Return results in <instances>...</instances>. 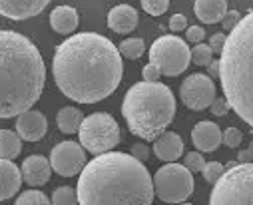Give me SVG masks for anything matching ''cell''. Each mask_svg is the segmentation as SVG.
<instances>
[{"mask_svg": "<svg viewBox=\"0 0 253 205\" xmlns=\"http://www.w3.org/2000/svg\"><path fill=\"white\" fill-rule=\"evenodd\" d=\"M52 74L60 92L76 104H98L122 82L124 62L110 38L80 32L56 46Z\"/></svg>", "mask_w": 253, "mask_h": 205, "instance_id": "1", "label": "cell"}, {"mask_svg": "<svg viewBox=\"0 0 253 205\" xmlns=\"http://www.w3.org/2000/svg\"><path fill=\"white\" fill-rule=\"evenodd\" d=\"M78 205H152L154 179L130 154L106 152L80 171Z\"/></svg>", "mask_w": 253, "mask_h": 205, "instance_id": "2", "label": "cell"}, {"mask_svg": "<svg viewBox=\"0 0 253 205\" xmlns=\"http://www.w3.org/2000/svg\"><path fill=\"white\" fill-rule=\"evenodd\" d=\"M46 66L30 38L0 30V120L18 118L42 96Z\"/></svg>", "mask_w": 253, "mask_h": 205, "instance_id": "3", "label": "cell"}, {"mask_svg": "<svg viewBox=\"0 0 253 205\" xmlns=\"http://www.w3.org/2000/svg\"><path fill=\"white\" fill-rule=\"evenodd\" d=\"M219 80L229 108L253 127V10L241 16L225 38Z\"/></svg>", "mask_w": 253, "mask_h": 205, "instance_id": "4", "label": "cell"}, {"mask_svg": "<svg viewBox=\"0 0 253 205\" xmlns=\"http://www.w3.org/2000/svg\"><path fill=\"white\" fill-rule=\"evenodd\" d=\"M122 116L134 135L154 142L173 122L175 96L162 82H138L124 96Z\"/></svg>", "mask_w": 253, "mask_h": 205, "instance_id": "5", "label": "cell"}, {"mask_svg": "<svg viewBox=\"0 0 253 205\" xmlns=\"http://www.w3.org/2000/svg\"><path fill=\"white\" fill-rule=\"evenodd\" d=\"M210 205H253V164L229 162L211 187Z\"/></svg>", "mask_w": 253, "mask_h": 205, "instance_id": "6", "label": "cell"}, {"mask_svg": "<svg viewBox=\"0 0 253 205\" xmlns=\"http://www.w3.org/2000/svg\"><path fill=\"white\" fill-rule=\"evenodd\" d=\"M78 135H80V146L86 152L100 156L112 152L120 144V125L110 114L96 112L82 120Z\"/></svg>", "mask_w": 253, "mask_h": 205, "instance_id": "7", "label": "cell"}, {"mask_svg": "<svg viewBox=\"0 0 253 205\" xmlns=\"http://www.w3.org/2000/svg\"><path fill=\"white\" fill-rule=\"evenodd\" d=\"M189 62H192V50L187 42L179 36L166 34L154 40L150 48V64H154L160 74L164 76H179L187 70Z\"/></svg>", "mask_w": 253, "mask_h": 205, "instance_id": "8", "label": "cell"}, {"mask_svg": "<svg viewBox=\"0 0 253 205\" xmlns=\"http://www.w3.org/2000/svg\"><path fill=\"white\" fill-rule=\"evenodd\" d=\"M154 193L166 203H183L194 193V175L181 164H164L154 175Z\"/></svg>", "mask_w": 253, "mask_h": 205, "instance_id": "9", "label": "cell"}, {"mask_svg": "<svg viewBox=\"0 0 253 205\" xmlns=\"http://www.w3.org/2000/svg\"><path fill=\"white\" fill-rule=\"evenodd\" d=\"M179 98L185 104V108L202 112L211 106L215 100V84L206 74H192L187 76L179 86Z\"/></svg>", "mask_w": 253, "mask_h": 205, "instance_id": "10", "label": "cell"}, {"mask_svg": "<svg viewBox=\"0 0 253 205\" xmlns=\"http://www.w3.org/2000/svg\"><path fill=\"white\" fill-rule=\"evenodd\" d=\"M50 167L62 177H74L78 175L86 162V150L76 142H60L50 152Z\"/></svg>", "mask_w": 253, "mask_h": 205, "instance_id": "11", "label": "cell"}, {"mask_svg": "<svg viewBox=\"0 0 253 205\" xmlns=\"http://www.w3.org/2000/svg\"><path fill=\"white\" fill-rule=\"evenodd\" d=\"M48 131V120L38 110H26L16 120V133L24 142H40Z\"/></svg>", "mask_w": 253, "mask_h": 205, "instance_id": "12", "label": "cell"}, {"mask_svg": "<svg viewBox=\"0 0 253 205\" xmlns=\"http://www.w3.org/2000/svg\"><path fill=\"white\" fill-rule=\"evenodd\" d=\"M50 0H0V16L10 20H28L38 16Z\"/></svg>", "mask_w": 253, "mask_h": 205, "instance_id": "13", "label": "cell"}, {"mask_svg": "<svg viewBox=\"0 0 253 205\" xmlns=\"http://www.w3.org/2000/svg\"><path fill=\"white\" fill-rule=\"evenodd\" d=\"M192 142L198 152L211 154L221 144V129L215 122H198L192 129Z\"/></svg>", "mask_w": 253, "mask_h": 205, "instance_id": "14", "label": "cell"}, {"mask_svg": "<svg viewBox=\"0 0 253 205\" xmlns=\"http://www.w3.org/2000/svg\"><path fill=\"white\" fill-rule=\"evenodd\" d=\"M20 173L30 187H42L50 181L52 167L44 156H28L20 165Z\"/></svg>", "mask_w": 253, "mask_h": 205, "instance_id": "15", "label": "cell"}, {"mask_svg": "<svg viewBox=\"0 0 253 205\" xmlns=\"http://www.w3.org/2000/svg\"><path fill=\"white\" fill-rule=\"evenodd\" d=\"M183 154V140L175 131H164L158 140H154V156L166 164L179 160Z\"/></svg>", "mask_w": 253, "mask_h": 205, "instance_id": "16", "label": "cell"}, {"mask_svg": "<svg viewBox=\"0 0 253 205\" xmlns=\"http://www.w3.org/2000/svg\"><path fill=\"white\" fill-rule=\"evenodd\" d=\"M138 10L130 4H118L108 14V26L116 34H130L138 26Z\"/></svg>", "mask_w": 253, "mask_h": 205, "instance_id": "17", "label": "cell"}, {"mask_svg": "<svg viewBox=\"0 0 253 205\" xmlns=\"http://www.w3.org/2000/svg\"><path fill=\"white\" fill-rule=\"evenodd\" d=\"M22 185V173L10 160H0V201H6L18 193Z\"/></svg>", "mask_w": 253, "mask_h": 205, "instance_id": "18", "label": "cell"}, {"mask_svg": "<svg viewBox=\"0 0 253 205\" xmlns=\"http://www.w3.org/2000/svg\"><path fill=\"white\" fill-rule=\"evenodd\" d=\"M50 26L58 34H72L78 28V12L68 4L56 6L50 12Z\"/></svg>", "mask_w": 253, "mask_h": 205, "instance_id": "19", "label": "cell"}, {"mask_svg": "<svg viewBox=\"0 0 253 205\" xmlns=\"http://www.w3.org/2000/svg\"><path fill=\"white\" fill-rule=\"evenodd\" d=\"M194 12L204 24H217L227 12V2L225 0H196Z\"/></svg>", "mask_w": 253, "mask_h": 205, "instance_id": "20", "label": "cell"}, {"mask_svg": "<svg viewBox=\"0 0 253 205\" xmlns=\"http://www.w3.org/2000/svg\"><path fill=\"white\" fill-rule=\"evenodd\" d=\"M82 120H84L82 110L74 106H66L56 114V125L62 133H76L80 129Z\"/></svg>", "mask_w": 253, "mask_h": 205, "instance_id": "21", "label": "cell"}, {"mask_svg": "<svg viewBox=\"0 0 253 205\" xmlns=\"http://www.w3.org/2000/svg\"><path fill=\"white\" fill-rule=\"evenodd\" d=\"M22 152L20 135L12 129H0V160H14Z\"/></svg>", "mask_w": 253, "mask_h": 205, "instance_id": "22", "label": "cell"}, {"mask_svg": "<svg viewBox=\"0 0 253 205\" xmlns=\"http://www.w3.org/2000/svg\"><path fill=\"white\" fill-rule=\"evenodd\" d=\"M120 54L126 56V58H130V60H140L146 52V44L142 38H128V40H124L120 44Z\"/></svg>", "mask_w": 253, "mask_h": 205, "instance_id": "23", "label": "cell"}, {"mask_svg": "<svg viewBox=\"0 0 253 205\" xmlns=\"http://www.w3.org/2000/svg\"><path fill=\"white\" fill-rule=\"evenodd\" d=\"M14 205H52L50 203V197L44 193V191H38V189H28V191H22L18 195V199L14 201Z\"/></svg>", "mask_w": 253, "mask_h": 205, "instance_id": "24", "label": "cell"}, {"mask_svg": "<svg viewBox=\"0 0 253 205\" xmlns=\"http://www.w3.org/2000/svg\"><path fill=\"white\" fill-rule=\"evenodd\" d=\"M50 203L52 205H78V195L72 187L62 185V187L54 189V193L50 197Z\"/></svg>", "mask_w": 253, "mask_h": 205, "instance_id": "25", "label": "cell"}, {"mask_svg": "<svg viewBox=\"0 0 253 205\" xmlns=\"http://www.w3.org/2000/svg\"><path fill=\"white\" fill-rule=\"evenodd\" d=\"M211 60H213V52H211V48L208 44L202 42V44H196L192 48V62L196 66H210Z\"/></svg>", "mask_w": 253, "mask_h": 205, "instance_id": "26", "label": "cell"}, {"mask_svg": "<svg viewBox=\"0 0 253 205\" xmlns=\"http://www.w3.org/2000/svg\"><path fill=\"white\" fill-rule=\"evenodd\" d=\"M223 171H225V167H223L219 162H206V165H204V169H202L204 179H206L208 183H211V185L221 177Z\"/></svg>", "mask_w": 253, "mask_h": 205, "instance_id": "27", "label": "cell"}, {"mask_svg": "<svg viewBox=\"0 0 253 205\" xmlns=\"http://www.w3.org/2000/svg\"><path fill=\"white\" fill-rule=\"evenodd\" d=\"M142 8L152 16H162L169 8V0H142Z\"/></svg>", "mask_w": 253, "mask_h": 205, "instance_id": "28", "label": "cell"}, {"mask_svg": "<svg viewBox=\"0 0 253 205\" xmlns=\"http://www.w3.org/2000/svg\"><path fill=\"white\" fill-rule=\"evenodd\" d=\"M183 165H185L189 171H192V173L202 171L204 165H206V158H204L202 152H189V154H185V164H183Z\"/></svg>", "mask_w": 253, "mask_h": 205, "instance_id": "29", "label": "cell"}, {"mask_svg": "<svg viewBox=\"0 0 253 205\" xmlns=\"http://www.w3.org/2000/svg\"><path fill=\"white\" fill-rule=\"evenodd\" d=\"M241 140H243V133L237 127H227L225 131H221V144H225L231 150L233 148H239Z\"/></svg>", "mask_w": 253, "mask_h": 205, "instance_id": "30", "label": "cell"}, {"mask_svg": "<svg viewBox=\"0 0 253 205\" xmlns=\"http://www.w3.org/2000/svg\"><path fill=\"white\" fill-rule=\"evenodd\" d=\"M185 38L192 44H202V40H206V30L202 26H189L185 32Z\"/></svg>", "mask_w": 253, "mask_h": 205, "instance_id": "31", "label": "cell"}, {"mask_svg": "<svg viewBox=\"0 0 253 205\" xmlns=\"http://www.w3.org/2000/svg\"><path fill=\"white\" fill-rule=\"evenodd\" d=\"M210 110H211V114H213V116H225L231 108H229V102H227V100H225V96H223V98H215V100L211 102Z\"/></svg>", "mask_w": 253, "mask_h": 205, "instance_id": "32", "label": "cell"}, {"mask_svg": "<svg viewBox=\"0 0 253 205\" xmlns=\"http://www.w3.org/2000/svg\"><path fill=\"white\" fill-rule=\"evenodd\" d=\"M130 152H132L130 156H134V158H136L138 162H142V164L148 162V158H150V148H148L146 144H134V146L130 148Z\"/></svg>", "mask_w": 253, "mask_h": 205, "instance_id": "33", "label": "cell"}, {"mask_svg": "<svg viewBox=\"0 0 253 205\" xmlns=\"http://www.w3.org/2000/svg\"><path fill=\"white\" fill-rule=\"evenodd\" d=\"M239 20H241V14H239L237 10H227V12H225V16L221 18V26L229 32V30H231Z\"/></svg>", "mask_w": 253, "mask_h": 205, "instance_id": "34", "label": "cell"}, {"mask_svg": "<svg viewBox=\"0 0 253 205\" xmlns=\"http://www.w3.org/2000/svg\"><path fill=\"white\" fill-rule=\"evenodd\" d=\"M142 76H144V82H158V78L162 74H160V70L154 64H146L144 70H142Z\"/></svg>", "mask_w": 253, "mask_h": 205, "instance_id": "35", "label": "cell"}, {"mask_svg": "<svg viewBox=\"0 0 253 205\" xmlns=\"http://www.w3.org/2000/svg\"><path fill=\"white\" fill-rule=\"evenodd\" d=\"M185 24H187V18H185L183 14H173V16L169 18V30H173V32L185 30Z\"/></svg>", "mask_w": 253, "mask_h": 205, "instance_id": "36", "label": "cell"}, {"mask_svg": "<svg viewBox=\"0 0 253 205\" xmlns=\"http://www.w3.org/2000/svg\"><path fill=\"white\" fill-rule=\"evenodd\" d=\"M225 34H221V32H217V34H213L211 38H210V48H211V52H219L221 54V50H223V44H225Z\"/></svg>", "mask_w": 253, "mask_h": 205, "instance_id": "37", "label": "cell"}, {"mask_svg": "<svg viewBox=\"0 0 253 205\" xmlns=\"http://www.w3.org/2000/svg\"><path fill=\"white\" fill-rule=\"evenodd\" d=\"M237 162H239V164H253V142H251L243 152L237 154Z\"/></svg>", "mask_w": 253, "mask_h": 205, "instance_id": "38", "label": "cell"}, {"mask_svg": "<svg viewBox=\"0 0 253 205\" xmlns=\"http://www.w3.org/2000/svg\"><path fill=\"white\" fill-rule=\"evenodd\" d=\"M208 76L213 80V78H219V60H211V64L208 66Z\"/></svg>", "mask_w": 253, "mask_h": 205, "instance_id": "39", "label": "cell"}, {"mask_svg": "<svg viewBox=\"0 0 253 205\" xmlns=\"http://www.w3.org/2000/svg\"><path fill=\"white\" fill-rule=\"evenodd\" d=\"M179 205H194V203H185V201H183V203H179Z\"/></svg>", "mask_w": 253, "mask_h": 205, "instance_id": "40", "label": "cell"}]
</instances>
